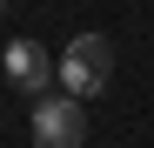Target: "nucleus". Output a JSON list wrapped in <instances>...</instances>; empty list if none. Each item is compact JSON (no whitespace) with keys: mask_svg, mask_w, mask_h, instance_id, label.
Wrapping results in <instances>:
<instances>
[{"mask_svg":"<svg viewBox=\"0 0 154 148\" xmlns=\"http://www.w3.org/2000/svg\"><path fill=\"white\" fill-rule=\"evenodd\" d=\"M34 148H87V114L74 94H40L34 101Z\"/></svg>","mask_w":154,"mask_h":148,"instance_id":"obj_2","label":"nucleus"},{"mask_svg":"<svg viewBox=\"0 0 154 148\" xmlns=\"http://www.w3.org/2000/svg\"><path fill=\"white\" fill-rule=\"evenodd\" d=\"M0 14H7V0H0Z\"/></svg>","mask_w":154,"mask_h":148,"instance_id":"obj_4","label":"nucleus"},{"mask_svg":"<svg viewBox=\"0 0 154 148\" xmlns=\"http://www.w3.org/2000/svg\"><path fill=\"white\" fill-rule=\"evenodd\" d=\"M7 81L20 94H47V81H54V54H47L40 40H14L7 47Z\"/></svg>","mask_w":154,"mask_h":148,"instance_id":"obj_3","label":"nucleus"},{"mask_svg":"<svg viewBox=\"0 0 154 148\" xmlns=\"http://www.w3.org/2000/svg\"><path fill=\"white\" fill-rule=\"evenodd\" d=\"M54 81L74 94V101L100 94V88L114 81V40H107V34H74V40H67V54L54 61Z\"/></svg>","mask_w":154,"mask_h":148,"instance_id":"obj_1","label":"nucleus"}]
</instances>
